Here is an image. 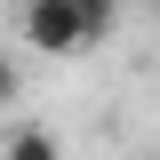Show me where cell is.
Wrapping results in <instances>:
<instances>
[{"mask_svg": "<svg viewBox=\"0 0 160 160\" xmlns=\"http://www.w3.org/2000/svg\"><path fill=\"white\" fill-rule=\"evenodd\" d=\"M16 24H24V40H32V56H80V48H96L72 0H24Z\"/></svg>", "mask_w": 160, "mask_h": 160, "instance_id": "6da1fadb", "label": "cell"}, {"mask_svg": "<svg viewBox=\"0 0 160 160\" xmlns=\"http://www.w3.org/2000/svg\"><path fill=\"white\" fill-rule=\"evenodd\" d=\"M0 160H64L56 128H40V120H16L8 136H0Z\"/></svg>", "mask_w": 160, "mask_h": 160, "instance_id": "7a4b0ae2", "label": "cell"}, {"mask_svg": "<svg viewBox=\"0 0 160 160\" xmlns=\"http://www.w3.org/2000/svg\"><path fill=\"white\" fill-rule=\"evenodd\" d=\"M72 8H80V24H88V40H112V24H120L128 0H72Z\"/></svg>", "mask_w": 160, "mask_h": 160, "instance_id": "3957f363", "label": "cell"}, {"mask_svg": "<svg viewBox=\"0 0 160 160\" xmlns=\"http://www.w3.org/2000/svg\"><path fill=\"white\" fill-rule=\"evenodd\" d=\"M24 96V72H16V56H0V104H16Z\"/></svg>", "mask_w": 160, "mask_h": 160, "instance_id": "277c9868", "label": "cell"}]
</instances>
